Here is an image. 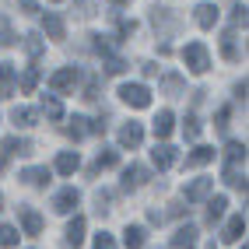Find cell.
I'll use <instances>...</instances> for the list:
<instances>
[{"label":"cell","mask_w":249,"mask_h":249,"mask_svg":"<svg viewBox=\"0 0 249 249\" xmlns=\"http://www.w3.org/2000/svg\"><path fill=\"white\" fill-rule=\"evenodd\" d=\"M36 85H39V67H28V71L21 74V91L32 95V91H36Z\"/></svg>","instance_id":"obj_25"},{"label":"cell","mask_w":249,"mask_h":249,"mask_svg":"<svg viewBox=\"0 0 249 249\" xmlns=\"http://www.w3.org/2000/svg\"><path fill=\"white\" fill-rule=\"evenodd\" d=\"M228 161H231V165H239V161H246V144H239V141H231V144H228Z\"/></svg>","instance_id":"obj_28"},{"label":"cell","mask_w":249,"mask_h":249,"mask_svg":"<svg viewBox=\"0 0 249 249\" xmlns=\"http://www.w3.org/2000/svg\"><path fill=\"white\" fill-rule=\"evenodd\" d=\"M116 161H120V155H116V151H106V155H98V161H95V169H112Z\"/></svg>","instance_id":"obj_31"},{"label":"cell","mask_w":249,"mask_h":249,"mask_svg":"<svg viewBox=\"0 0 249 249\" xmlns=\"http://www.w3.org/2000/svg\"><path fill=\"white\" fill-rule=\"evenodd\" d=\"M4 151H7V155H32V144L21 141V137H7V141H4Z\"/></svg>","instance_id":"obj_23"},{"label":"cell","mask_w":249,"mask_h":249,"mask_svg":"<svg viewBox=\"0 0 249 249\" xmlns=\"http://www.w3.org/2000/svg\"><path fill=\"white\" fill-rule=\"evenodd\" d=\"M18 214H21V228H25V235H39V231H42V218H39V214L32 211V207H21Z\"/></svg>","instance_id":"obj_11"},{"label":"cell","mask_w":249,"mask_h":249,"mask_svg":"<svg viewBox=\"0 0 249 249\" xmlns=\"http://www.w3.org/2000/svg\"><path fill=\"white\" fill-rule=\"evenodd\" d=\"M42 28H46V36L56 39V42L67 36V28H63V18H60V14H46V18H42Z\"/></svg>","instance_id":"obj_12"},{"label":"cell","mask_w":249,"mask_h":249,"mask_svg":"<svg viewBox=\"0 0 249 249\" xmlns=\"http://www.w3.org/2000/svg\"><path fill=\"white\" fill-rule=\"evenodd\" d=\"M14 95V67L11 63H0V98Z\"/></svg>","instance_id":"obj_14"},{"label":"cell","mask_w":249,"mask_h":249,"mask_svg":"<svg viewBox=\"0 0 249 249\" xmlns=\"http://www.w3.org/2000/svg\"><path fill=\"white\" fill-rule=\"evenodd\" d=\"M21 179L32 182V186H49V169H25Z\"/></svg>","instance_id":"obj_19"},{"label":"cell","mask_w":249,"mask_h":249,"mask_svg":"<svg viewBox=\"0 0 249 249\" xmlns=\"http://www.w3.org/2000/svg\"><path fill=\"white\" fill-rule=\"evenodd\" d=\"M165 91H169V95H179V91H182V77L169 74V77H165Z\"/></svg>","instance_id":"obj_33"},{"label":"cell","mask_w":249,"mask_h":249,"mask_svg":"<svg viewBox=\"0 0 249 249\" xmlns=\"http://www.w3.org/2000/svg\"><path fill=\"white\" fill-rule=\"evenodd\" d=\"M144 179H147V169H144V165H130V169H123V186H126V190L141 186Z\"/></svg>","instance_id":"obj_16"},{"label":"cell","mask_w":249,"mask_h":249,"mask_svg":"<svg viewBox=\"0 0 249 249\" xmlns=\"http://www.w3.org/2000/svg\"><path fill=\"white\" fill-rule=\"evenodd\" d=\"M211 249H214V246H211Z\"/></svg>","instance_id":"obj_41"},{"label":"cell","mask_w":249,"mask_h":249,"mask_svg":"<svg viewBox=\"0 0 249 249\" xmlns=\"http://www.w3.org/2000/svg\"><path fill=\"white\" fill-rule=\"evenodd\" d=\"M120 98L126 106H134V109H147V106H151V91H147L144 85H120Z\"/></svg>","instance_id":"obj_2"},{"label":"cell","mask_w":249,"mask_h":249,"mask_svg":"<svg viewBox=\"0 0 249 249\" xmlns=\"http://www.w3.org/2000/svg\"><path fill=\"white\" fill-rule=\"evenodd\" d=\"M169 134H172V112H169V109H161V112L155 116V137L165 141Z\"/></svg>","instance_id":"obj_17"},{"label":"cell","mask_w":249,"mask_h":249,"mask_svg":"<svg viewBox=\"0 0 249 249\" xmlns=\"http://www.w3.org/2000/svg\"><path fill=\"white\" fill-rule=\"evenodd\" d=\"M95 249H116V239L109 235V231H98V235H95Z\"/></svg>","instance_id":"obj_32"},{"label":"cell","mask_w":249,"mask_h":249,"mask_svg":"<svg viewBox=\"0 0 249 249\" xmlns=\"http://www.w3.org/2000/svg\"><path fill=\"white\" fill-rule=\"evenodd\" d=\"M182 60H186V67L193 74H204L211 67V56H207V46L204 42H190L186 49H182Z\"/></svg>","instance_id":"obj_1"},{"label":"cell","mask_w":249,"mask_h":249,"mask_svg":"<svg viewBox=\"0 0 249 249\" xmlns=\"http://www.w3.org/2000/svg\"><path fill=\"white\" fill-rule=\"evenodd\" d=\"M246 235V218L242 214H231L228 218V225H225V235H221V242H239Z\"/></svg>","instance_id":"obj_6"},{"label":"cell","mask_w":249,"mask_h":249,"mask_svg":"<svg viewBox=\"0 0 249 249\" xmlns=\"http://www.w3.org/2000/svg\"><path fill=\"white\" fill-rule=\"evenodd\" d=\"M53 4H56V0H53Z\"/></svg>","instance_id":"obj_40"},{"label":"cell","mask_w":249,"mask_h":249,"mask_svg":"<svg viewBox=\"0 0 249 249\" xmlns=\"http://www.w3.org/2000/svg\"><path fill=\"white\" fill-rule=\"evenodd\" d=\"M225 182H231V186H239V190H246V176L235 169V165H228L225 169Z\"/></svg>","instance_id":"obj_27"},{"label":"cell","mask_w":249,"mask_h":249,"mask_svg":"<svg viewBox=\"0 0 249 249\" xmlns=\"http://www.w3.org/2000/svg\"><path fill=\"white\" fill-rule=\"evenodd\" d=\"M144 242H147L144 225H126V231H123V246H126V249H144Z\"/></svg>","instance_id":"obj_8"},{"label":"cell","mask_w":249,"mask_h":249,"mask_svg":"<svg viewBox=\"0 0 249 249\" xmlns=\"http://www.w3.org/2000/svg\"><path fill=\"white\" fill-rule=\"evenodd\" d=\"M85 225H88L85 218H74V221L67 225V242H71L74 249H77L81 242H85Z\"/></svg>","instance_id":"obj_18"},{"label":"cell","mask_w":249,"mask_h":249,"mask_svg":"<svg viewBox=\"0 0 249 249\" xmlns=\"http://www.w3.org/2000/svg\"><path fill=\"white\" fill-rule=\"evenodd\" d=\"M88 130H91V126H88V120H85V116H74V126H71V137H85V134H88Z\"/></svg>","instance_id":"obj_30"},{"label":"cell","mask_w":249,"mask_h":249,"mask_svg":"<svg viewBox=\"0 0 249 249\" xmlns=\"http://www.w3.org/2000/svg\"><path fill=\"white\" fill-rule=\"evenodd\" d=\"M176 147H169V144H158L155 147V151H151V161L158 165V169H172V165H176Z\"/></svg>","instance_id":"obj_9"},{"label":"cell","mask_w":249,"mask_h":249,"mask_svg":"<svg viewBox=\"0 0 249 249\" xmlns=\"http://www.w3.org/2000/svg\"><path fill=\"white\" fill-rule=\"evenodd\" d=\"M106 71H109V74H123L126 67H123V60H116V56H109V63H106Z\"/></svg>","instance_id":"obj_36"},{"label":"cell","mask_w":249,"mask_h":249,"mask_svg":"<svg viewBox=\"0 0 249 249\" xmlns=\"http://www.w3.org/2000/svg\"><path fill=\"white\" fill-rule=\"evenodd\" d=\"M196 25H200V28H214V25H218V7H214V4H200V7H196Z\"/></svg>","instance_id":"obj_15"},{"label":"cell","mask_w":249,"mask_h":249,"mask_svg":"<svg viewBox=\"0 0 249 249\" xmlns=\"http://www.w3.org/2000/svg\"><path fill=\"white\" fill-rule=\"evenodd\" d=\"M214 158V147H196V151L186 158V165H190V169H200V165H207Z\"/></svg>","instance_id":"obj_22"},{"label":"cell","mask_w":249,"mask_h":249,"mask_svg":"<svg viewBox=\"0 0 249 249\" xmlns=\"http://www.w3.org/2000/svg\"><path fill=\"white\" fill-rule=\"evenodd\" d=\"M0 246H18V228L14 225H0Z\"/></svg>","instance_id":"obj_26"},{"label":"cell","mask_w":249,"mask_h":249,"mask_svg":"<svg viewBox=\"0 0 249 249\" xmlns=\"http://www.w3.org/2000/svg\"><path fill=\"white\" fill-rule=\"evenodd\" d=\"M77 165H81L77 151H63V155L56 158V172H60V176H74V172H77Z\"/></svg>","instance_id":"obj_13"},{"label":"cell","mask_w":249,"mask_h":249,"mask_svg":"<svg viewBox=\"0 0 249 249\" xmlns=\"http://www.w3.org/2000/svg\"><path fill=\"white\" fill-rule=\"evenodd\" d=\"M211 190H214V179H193L182 196H186V204H196V200H204Z\"/></svg>","instance_id":"obj_4"},{"label":"cell","mask_w":249,"mask_h":249,"mask_svg":"<svg viewBox=\"0 0 249 249\" xmlns=\"http://www.w3.org/2000/svg\"><path fill=\"white\" fill-rule=\"evenodd\" d=\"M77 200H81V196H77V190L71 186V190L56 193V200H53V211H56V214H71V211L77 207Z\"/></svg>","instance_id":"obj_7"},{"label":"cell","mask_w":249,"mask_h":249,"mask_svg":"<svg viewBox=\"0 0 249 249\" xmlns=\"http://www.w3.org/2000/svg\"><path fill=\"white\" fill-rule=\"evenodd\" d=\"M141 141H144L141 123H126V126L120 130V144H123V147H141Z\"/></svg>","instance_id":"obj_10"},{"label":"cell","mask_w":249,"mask_h":249,"mask_svg":"<svg viewBox=\"0 0 249 249\" xmlns=\"http://www.w3.org/2000/svg\"><path fill=\"white\" fill-rule=\"evenodd\" d=\"M221 53H225L228 60H239V53H235V42H231V36H228V39L221 42Z\"/></svg>","instance_id":"obj_35"},{"label":"cell","mask_w":249,"mask_h":249,"mask_svg":"<svg viewBox=\"0 0 249 249\" xmlns=\"http://www.w3.org/2000/svg\"><path fill=\"white\" fill-rule=\"evenodd\" d=\"M11 120H14V126H36V109H14L11 112Z\"/></svg>","instance_id":"obj_24"},{"label":"cell","mask_w":249,"mask_h":249,"mask_svg":"<svg viewBox=\"0 0 249 249\" xmlns=\"http://www.w3.org/2000/svg\"><path fill=\"white\" fill-rule=\"evenodd\" d=\"M116 4H130V0H116Z\"/></svg>","instance_id":"obj_38"},{"label":"cell","mask_w":249,"mask_h":249,"mask_svg":"<svg viewBox=\"0 0 249 249\" xmlns=\"http://www.w3.org/2000/svg\"><path fill=\"white\" fill-rule=\"evenodd\" d=\"M225 207H228V196H214V200H207V221L214 225L225 214Z\"/></svg>","instance_id":"obj_21"},{"label":"cell","mask_w":249,"mask_h":249,"mask_svg":"<svg viewBox=\"0 0 249 249\" xmlns=\"http://www.w3.org/2000/svg\"><path fill=\"white\" fill-rule=\"evenodd\" d=\"M25 49H28L32 56H39V53H42V42H39V36H25Z\"/></svg>","instance_id":"obj_34"},{"label":"cell","mask_w":249,"mask_h":249,"mask_svg":"<svg viewBox=\"0 0 249 249\" xmlns=\"http://www.w3.org/2000/svg\"><path fill=\"white\" fill-rule=\"evenodd\" d=\"M74 81H77V71L63 67V71H56L53 77H49V88H53V91H67V88H74Z\"/></svg>","instance_id":"obj_5"},{"label":"cell","mask_w":249,"mask_h":249,"mask_svg":"<svg viewBox=\"0 0 249 249\" xmlns=\"http://www.w3.org/2000/svg\"><path fill=\"white\" fill-rule=\"evenodd\" d=\"M176 249H196V225H179L176 235H172Z\"/></svg>","instance_id":"obj_3"},{"label":"cell","mask_w":249,"mask_h":249,"mask_svg":"<svg viewBox=\"0 0 249 249\" xmlns=\"http://www.w3.org/2000/svg\"><path fill=\"white\" fill-rule=\"evenodd\" d=\"M182 134H186L190 141H196V137H200V120H196V116H186V123H182Z\"/></svg>","instance_id":"obj_29"},{"label":"cell","mask_w":249,"mask_h":249,"mask_svg":"<svg viewBox=\"0 0 249 249\" xmlns=\"http://www.w3.org/2000/svg\"><path fill=\"white\" fill-rule=\"evenodd\" d=\"M42 112L49 116V120H63V106H60V98L42 95Z\"/></svg>","instance_id":"obj_20"},{"label":"cell","mask_w":249,"mask_h":249,"mask_svg":"<svg viewBox=\"0 0 249 249\" xmlns=\"http://www.w3.org/2000/svg\"><path fill=\"white\" fill-rule=\"evenodd\" d=\"M228 116H231V109H228V106H221V109H218V126H221V130L228 126Z\"/></svg>","instance_id":"obj_37"},{"label":"cell","mask_w":249,"mask_h":249,"mask_svg":"<svg viewBox=\"0 0 249 249\" xmlns=\"http://www.w3.org/2000/svg\"><path fill=\"white\" fill-rule=\"evenodd\" d=\"M0 204H4V196H0Z\"/></svg>","instance_id":"obj_39"}]
</instances>
